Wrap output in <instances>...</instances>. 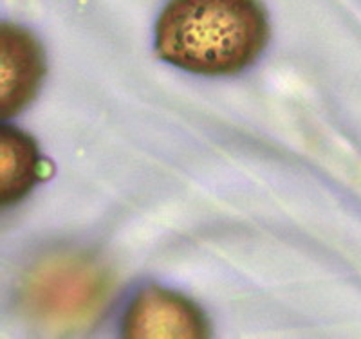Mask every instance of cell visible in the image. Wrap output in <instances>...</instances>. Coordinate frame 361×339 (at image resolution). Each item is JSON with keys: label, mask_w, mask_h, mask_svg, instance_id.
I'll use <instances>...</instances> for the list:
<instances>
[{"label": "cell", "mask_w": 361, "mask_h": 339, "mask_svg": "<svg viewBox=\"0 0 361 339\" xmlns=\"http://www.w3.org/2000/svg\"><path fill=\"white\" fill-rule=\"evenodd\" d=\"M111 290V274L94 257L62 251L47 254L27 271L22 303L44 327L74 331L96 319Z\"/></svg>", "instance_id": "cell-2"}, {"label": "cell", "mask_w": 361, "mask_h": 339, "mask_svg": "<svg viewBox=\"0 0 361 339\" xmlns=\"http://www.w3.org/2000/svg\"><path fill=\"white\" fill-rule=\"evenodd\" d=\"M269 37L259 0H170L156 27L163 60L197 74H233L262 53Z\"/></svg>", "instance_id": "cell-1"}, {"label": "cell", "mask_w": 361, "mask_h": 339, "mask_svg": "<svg viewBox=\"0 0 361 339\" xmlns=\"http://www.w3.org/2000/svg\"><path fill=\"white\" fill-rule=\"evenodd\" d=\"M44 163L27 134L4 127L0 132V195L4 204L24 199L42 179Z\"/></svg>", "instance_id": "cell-5"}, {"label": "cell", "mask_w": 361, "mask_h": 339, "mask_svg": "<svg viewBox=\"0 0 361 339\" xmlns=\"http://www.w3.org/2000/svg\"><path fill=\"white\" fill-rule=\"evenodd\" d=\"M45 74L44 53L25 29L4 24L0 29V111L4 118L20 112L37 96Z\"/></svg>", "instance_id": "cell-4"}, {"label": "cell", "mask_w": 361, "mask_h": 339, "mask_svg": "<svg viewBox=\"0 0 361 339\" xmlns=\"http://www.w3.org/2000/svg\"><path fill=\"white\" fill-rule=\"evenodd\" d=\"M208 334L199 307L161 287H148L135 296L123 319V335L132 339H199Z\"/></svg>", "instance_id": "cell-3"}]
</instances>
